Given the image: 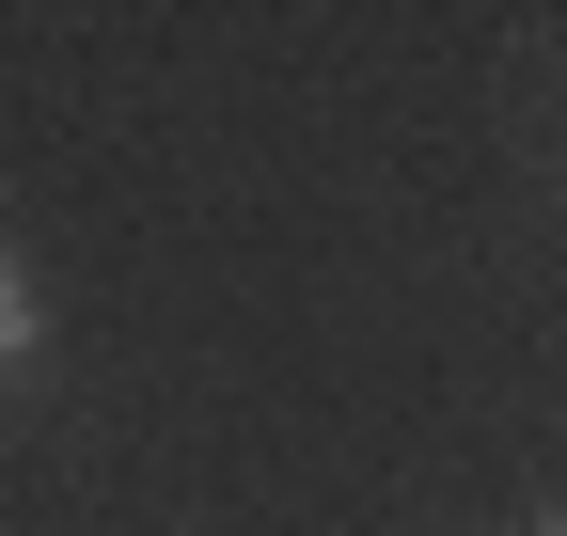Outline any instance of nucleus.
Returning a JSON list of instances; mask_svg holds the SVG:
<instances>
[{
    "label": "nucleus",
    "mask_w": 567,
    "mask_h": 536,
    "mask_svg": "<svg viewBox=\"0 0 567 536\" xmlns=\"http://www.w3.org/2000/svg\"><path fill=\"white\" fill-rule=\"evenodd\" d=\"M520 536H551V520H520Z\"/></svg>",
    "instance_id": "obj_2"
},
{
    "label": "nucleus",
    "mask_w": 567,
    "mask_h": 536,
    "mask_svg": "<svg viewBox=\"0 0 567 536\" xmlns=\"http://www.w3.org/2000/svg\"><path fill=\"white\" fill-rule=\"evenodd\" d=\"M32 363H48V285H32V252L0 237V394H17Z\"/></svg>",
    "instance_id": "obj_1"
}]
</instances>
